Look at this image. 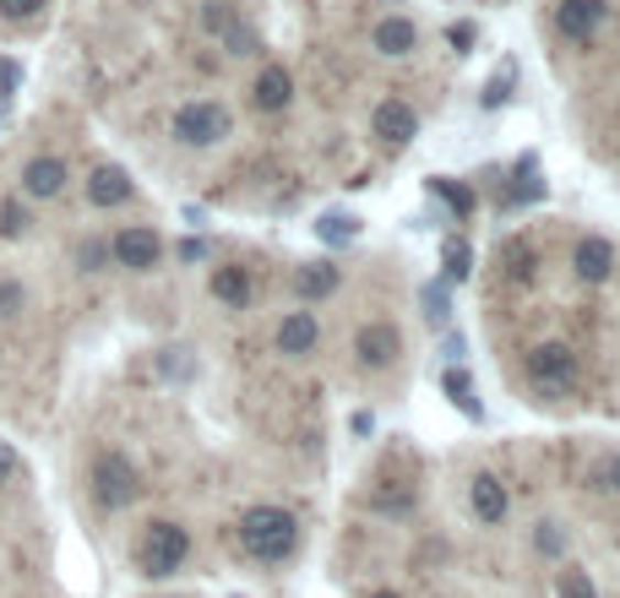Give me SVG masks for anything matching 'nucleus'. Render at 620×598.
<instances>
[{"mask_svg": "<svg viewBox=\"0 0 620 598\" xmlns=\"http://www.w3.org/2000/svg\"><path fill=\"white\" fill-rule=\"evenodd\" d=\"M442 191H446V202H452L457 213H474V191H468V185H446L442 180Z\"/></svg>", "mask_w": 620, "mask_h": 598, "instance_id": "7c9ffc66", "label": "nucleus"}, {"mask_svg": "<svg viewBox=\"0 0 620 598\" xmlns=\"http://www.w3.org/2000/svg\"><path fill=\"white\" fill-rule=\"evenodd\" d=\"M207 289H213V300H218V305H229V311H246V305H251V272H246L240 261L213 267Z\"/></svg>", "mask_w": 620, "mask_h": 598, "instance_id": "a211bd4d", "label": "nucleus"}, {"mask_svg": "<svg viewBox=\"0 0 620 598\" xmlns=\"http://www.w3.org/2000/svg\"><path fill=\"white\" fill-rule=\"evenodd\" d=\"M229 22H235V17H229V6H224V0H207V11H202V28H207V33H224Z\"/></svg>", "mask_w": 620, "mask_h": 598, "instance_id": "cd10ccee", "label": "nucleus"}, {"mask_svg": "<svg viewBox=\"0 0 620 598\" xmlns=\"http://www.w3.org/2000/svg\"><path fill=\"white\" fill-rule=\"evenodd\" d=\"M66 159H55V153H39V159H28V170H22V191L33 196V202H55L61 191H66Z\"/></svg>", "mask_w": 620, "mask_h": 598, "instance_id": "f8f14e48", "label": "nucleus"}, {"mask_svg": "<svg viewBox=\"0 0 620 598\" xmlns=\"http://www.w3.org/2000/svg\"><path fill=\"white\" fill-rule=\"evenodd\" d=\"M50 0H0V17H11V22H28V17H39Z\"/></svg>", "mask_w": 620, "mask_h": 598, "instance_id": "a878e982", "label": "nucleus"}, {"mask_svg": "<svg viewBox=\"0 0 620 598\" xmlns=\"http://www.w3.org/2000/svg\"><path fill=\"white\" fill-rule=\"evenodd\" d=\"M88 485H93V501L104 512H120V507H131L142 496V474H137V463L126 452H98Z\"/></svg>", "mask_w": 620, "mask_h": 598, "instance_id": "7ed1b4c3", "label": "nucleus"}, {"mask_svg": "<svg viewBox=\"0 0 620 598\" xmlns=\"http://www.w3.org/2000/svg\"><path fill=\"white\" fill-rule=\"evenodd\" d=\"M344 289V267H333V261H305V267H294V294L311 305V300H333Z\"/></svg>", "mask_w": 620, "mask_h": 598, "instance_id": "2eb2a0df", "label": "nucleus"}, {"mask_svg": "<svg viewBox=\"0 0 620 598\" xmlns=\"http://www.w3.org/2000/svg\"><path fill=\"white\" fill-rule=\"evenodd\" d=\"M370 50H376L381 61H409V55L420 50V22H414V17H381V22L370 28Z\"/></svg>", "mask_w": 620, "mask_h": 598, "instance_id": "9b49d317", "label": "nucleus"}, {"mask_svg": "<svg viewBox=\"0 0 620 598\" xmlns=\"http://www.w3.org/2000/svg\"><path fill=\"white\" fill-rule=\"evenodd\" d=\"M185 555H191V533L180 528L175 517H153V522L142 528V539H137V566H142V577H175L180 566H185Z\"/></svg>", "mask_w": 620, "mask_h": 598, "instance_id": "f03ea898", "label": "nucleus"}, {"mask_svg": "<svg viewBox=\"0 0 620 598\" xmlns=\"http://www.w3.org/2000/svg\"><path fill=\"white\" fill-rule=\"evenodd\" d=\"M572 272H577L583 283H610V272H616V246H610L605 235H583L577 251H572Z\"/></svg>", "mask_w": 620, "mask_h": 598, "instance_id": "ddd939ff", "label": "nucleus"}, {"mask_svg": "<svg viewBox=\"0 0 620 598\" xmlns=\"http://www.w3.org/2000/svg\"><path fill=\"white\" fill-rule=\"evenodd\" d=\"M28 224H33V218H28V207H22V202H0V235H6V240L28 235Z\"/></svg>", "mask_w": 620, "mask_h": 598, "instance_id": "5701e85b", "label": "nucleus"}, {"mask_svg": "<svg viewBox=\"0 0 620 598\" xmlns=\"http://www.w3.org/2000/svg\"><path fill=\"white\" fill-rule=\"evenodd\" d=\"M109 257L120 261L126 272H153L159 257H164V240H159V229H148V224H126V229L109 240Z\"/></svg>", "mask_w": 620, "mask_h": 598, "instance_id": "0eeeda50", "label": "nucleus"}, {"mask_svg": "<svg viewBox=\"0 0 620 598\" xmlns=\"http://www.w3.org/2000/svg\"><path fill=\"white\" fill-rule=\"evenodd\" d=\"M468 507H474V517H479L485 528H496L512 501H507V485H501L496 474H474V479H468Z\"/></svg>", "mask_w": 620, "mask_h": 598, "instance_id": "dca6fc26", "label": "nucleus"}, {"mask_svg": "<svg viewBox=\"0 0 620 598\" xmlns=\"http://www.w3.org/2000/svg\"><path fill=\"white\" fill-rule=\"evenodd\" d=\"M137 196V185H131V174L120 170V164H98L88 174V202L93 207H126Z\"/></svg>", "mask_w": 620, "mask_h": 598, "instance_id": "f3484780", "label": "nucleus"}, {"mask_svg": "<svg viewBox=\"0 0 620 598\" xmlns=\"http://www.w3.org/2000/svg\"><path fill=\"white\" fill-rule=\"evenodd\" d=\"M550 22H555V33H561L566 44H588V39L610 22V0H555Z\"/></svg>", "mask_w": 620, "mask_h": 598, "instance_id": "423d86ee", "label": "nucleus"}, {"mask_svg": "<svg viewBox=\"0 0 620 598\" xmlns=\"http://www.w3.org/2000/svg\"><path fill=\"white\" fill-rule=\"evenodd\" d=\"M251 104L262 109V115H283L289 104H294V77L272 61V66H262L257 72V83H251Z\"/></svg>", "mask_w": 620, "mask_h": 598, "instance_id": "4468645a", "label": "nucleus"}, {"mask_svg": "<svg viewBox=\"0 0 620 598\" xmlns=\"http://www.w3.org/2000/svg\"><path fill=\"white\" fill-rule=\"evenodd\" d=\"M355 359L359 370H392L403 359V333L392 322H365L355 333Z\"/></svg>", "mask_w": 620, "mask_h": 598, "instance_id": "6e6552de", "label": "nucleus"}, {"mask_svg": "<svg viewBox=\"0 0 620 598\" xmlns=\"http://www.w3.org/2000/svg\"><path fill=\"white\" fill-rule=\"evenodd\" d=\"M501 267H507V283H529L539 257H533L529 240H512V246H501Z\"/></svg>", "mask_w": 620, "mask_h": 598, "instance_id": "6ab92c4d", "label": "nucleus"}, {"mask_svg": "<svg viewBox=\"0 0 620 598\" xmlns=\"http://www.w3.org/2000/svg\"><path fill=\"white\" fill-rule=\"evenodd\" d=\"M316 343H322V322L311 311H283V322L272 327V348L283 359H305V354H316Z\"/></svg>", "mask_w": 620, "mask_h": 598, "instance_id": "9d476101", "label": "nucleus"}, {"mask_svg": "<svg viewBox=\"0 0 620 598\" xmlns=\"http://www.w3.org/2000/svg\"><path fill=\"white\" fill-rule=\"evenodd\" d=\"M529 387L539 398H561L577 387V354L566 343H533L529 348Z\"/></svg>", "mask_w": 620, "mask_h": 598, "instance_id": "39448f33", "label": "nucleus"}, {"mask_svg": "<svg viewBox=\"0 0 620 598\" xmlns=\"http://www.w3.org/2000/svg\"><path fill=\"white\" fill-rule=\"evenodd\" d=\"M170 131H175L180 148H218V142L235 131V120H229V109H224V104H213V98H191V104H180L175 109Z\"/></svg>", "mask_w": 620, "mask_h": 598, "instance_id": "20e7f679", "label": "nucleus"}, {"mask_svg": "<svg viewBox=\"0 0 620 598\" xmlns=\"http://www.w3.org/2000/svg\"><path fill=\"white\" fill-rule=\"evenodd\" d=\"M533 544H539L544 555H561V528H555V522H539V533H533Z\"/></svg>", "mask_w": 620, "mask_h": 598, "instance_id": "c85d7f7f", "label": "nucleus"}, {"mask_svg": "<svg viewBox=\"0 0 620 598\" xmlns=\"http://www.w3.org/2000/svg\"><path fill=\"white\" fill-rule=\"evenodd\" d=\"M588 485H594L599 496H620V457H599L594 474H588Z\"/></svg>", "mask_w": 620, "mask_h": 598, "instance_id": "412c9836", "label": "nucleus"}, {"mask_svg": "<svg viewBox=\"0 0 620 598\" xmlns=\"http://www.w3.org/2000/svg\"><path fill=\"white\" fill-rule=\"evenodd\" d=\"M370 598H403V594H392V588H387V594H370Z\"/></svg>", "mask_w": 620, "mask_h": 598, "instance_id": "473e14b6", "label": "nucleus"}, {"mask_svg": "<svg viewBox=\"0 0 620 598\" xmlns=\"http://www.w3.org/2000/svg\"><path fill=\"white\" fill-rule=\"evenodd\" d=\"M370 137H381L387 148H403V142H414L420 137V115H414V104L409 98H381L376 109H370Z\"/></svg>", "mask_w": 620, "mask_h": 598, "instance_id": "1a4fd4ad", "label": "nucleus"}, {"mask_svg": "<svg viewBox=\"0 0 620 598\" xmlns=\"http://www.w3.org/2000/svg\"><path fill=\"white\" fill-rule=\"evenodd\" d=\"M104 257H109V246H104V240H88V246L77 251V261H83L88 272H98V267H104Z\"/></svg>", "mask_w": 620, "mask_h": 598, "instance_id": "c756f323", "label": "nucleus"}, {"mask_svg": "<svg viewBox=\"0 0 620 598\" xmlns=\"http://www.w3.org/2000/svg\"><path fill=\"white\" fill-rule=\"evenodd\" d=\"M555 598H599V588H594V577H588L583 566H566V572L555 577Z\"/></svg>", "mask_w": 620, "mask_h": 598, "instance_id": "aec40b11", "label": "nucleus"}, {"mask_svg": "<svg viewBox=\"0 0 620 598\" xmlns=\"http://www.w3.org/2000/svg\"><path fill=\"white\" fill-rule=\"evenodd\" d=\"M446 392H452V403H463V409L479 420V403H474V381H468V370H446Z\"/></svg>", "mask_w": 620, "mask_h": 598, "instance_id": "4be33fe9", "label": "nucleus"}, {"mask_svg": "<svg viewBox=\"0 0 620 598\" xmlns=\"http://www.w3.org/2000/svg\"><path fill=\"white\" fill-rule=\"evenodd\" d=\"M446 278H457V283L468 278V246H463V240L446 246Z\"/></svg>", "mask_w": 620, "mask_h": 598, "instance_id": "bb28decb", "label": "nucleus"}, {"mask_svg": "<svg viewBox=\"0 0 620 598\" xmlns=\"http://www.w3.org/2000/svg\"><path fill=\"white\" fill-rule=\"evenodd\" d=\"M6 474H11V452L0 446V479H6Z\"/></svg>", "mask_w": 620, "mask_h": 598, "instance_id": "2f4dec72", "label": "nucleus"}, {"mask_svg": "<svg viewBox=\"0 0 620 598\" xmlns=\"http://www.w3.org/2000/svg\"><path fill=\"white\" fill-rule=\"evenodd\" d=\"M224 44H229V55H257L262 44H257V33L251 28H240V22H229L224 28Z\"/></svg>", "mask_w": 620, "mask_h": 598, "instance_id": "b1692460", "label": "nucleus"}, {"mask_svg": "<svg viewBox=\"0 0 620 598\" xmlns=\"http://www.w3.org/2000/svg\"><path fill=\"white\" fill-rule=\"evenodd\" d=\"M22 305H28V294H22V283H11V278H0V316H22Z\"/></svg>", "mask_w": 620, "mask_h": 598, "instance_id": "393cba45", "label": "nucleus"}, {"mask_svg": "<svg viewBox=\"0 0 620 598\" xmlns=\"http://www.w3.org/2000/svg\"><path fill=\"white\" fill-rule=\"evenodd\" d=\"M235 539H240V550L251 561L278 566V561H289L300 550V517L289 512V507H251L235 522Z\"/></svg>", "mask_w": 620, "mask_h": 598, "instance_id": "f257e3e1", "label": "nucleus"}]
</instances>
